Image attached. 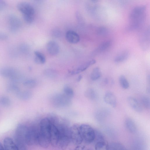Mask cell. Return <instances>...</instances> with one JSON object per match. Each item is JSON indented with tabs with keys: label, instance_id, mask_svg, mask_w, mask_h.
I'll return each mask as SVG.
<instances>
[{
	"label": "cell",
	"instance_id": "6da1fadb",
	"mask_svg": "<svg viewBox=\"0 0 150 150\" xmlns=\"http://www.w3.org/2000/svg\"><path fill=\"white\" fill-rule=\"evenodd\" d=\"M57 127L59 132V138L57 147L62 150L65 149L71 142L69 123L66 120L56 116L51 122Z\"/></svg>",
	"mask_w": 150,
	"mask_h": 150
},
{
	"label": "cell",
	"instance_id": "7a4b0ae2",
	"mask_svg": "<svg viewBox=\"0 0 150 150\" xmlns=\"http://www.w3.org/2000/svg\"><path fill=\"white\" fill-rule=\"evenodd\" d=\"M51 125V122L48 117L42 119L40 122L38 144L43 148H47L50 144Z\"/></svg>",
	"mask_w": 150,
	"mask_h": 150
},
{
	"label": "cell",
	"instance_id": "3957f363",
	"mask_svg": "<svg viewBox=\"0 0 150 150\" xmlns=\"http://www.w3.org/2000/svg\"><path fill=\"white\" fill-rule=\"evenodd\" d=\"M28 128V126L22 124H19L16 127L14 141L19 150H28L26 140Z\"/></svg>",
	"mask_w": 150,
	"mask_h": 150
},
{
	"label": "cell",
	"instance_id": "277c9868",
	"mask_svg": "<svg viewBox=\"0 0 150 150\" xmlns=\"http://www.w3.org/2000/svg\"><path fill=\"white\" fill-rule=\"evenodd\" d=\"M146 7L144 5L137 6L132 11L130 15V19L132 23L131 26L136 28L143 20Z\"/></svg>",
	"mask_w": 150,
	"mask_h": 150
},
{
	"label": "cell",
	"instance_id": "5b68a950",
	"mask_svg": "<svg viewBox=\"0 0 150 150\" xmlns=\"http://www.w3.org/2000/svg\"><path fill=\"white\" fill-rule=\"evenodd\" d=\"M80 129L83 141L90 143L94 140L96 137V131L91 126L82 124L80 125Z\"/></svg>",
	"mask_w": 150,
	"mask_h": 150
},
{
	"label": "cell",
	"instance_id": "8992f818",
	"mask_svg": "<svg viewBox=\"0 0 150 150\" xmlns=\"http://www.w3.org/2000/svg\"><path fill=\"white\" fill-rule=\"evenodd\" d=\"M39 127L35 125L28 127L26 136L27 144L35 145L38 144Z\"/></svg>",
	"mask_w": 150,
	"mask_h": 150
},
{
	"label": "cell",
	"instance_id": "52a82bcc",
	"mask_svg": "<svg viewBox=\"0 0 150 150\" xmlns=\"http://www.w3.org/2000/svg\"><path fill=\"white\" fill-rule=\"evenodd\" d=\"M52 104L54 106L59 108L69 106L71 103L70 98L64 94H58L54 95L52 99Z\"/></svg>",
	"mask_w": 150,
	"mask_h": 150
},
{
	"label": "cell",
	"instance_id": "ba28073f",
	"mask_svg": "<svg viewBox=\"0 0 150 150\" xmlns=\"http://www.w3.org/2000/svg\"><path fill=\"white\" fill-rule=\"evenodd\" d=\"M70 134L71 141L74 144L80 145L83 141L80 129V125L75 124L70 127Z\"/></svg>",
	"mask_w": 150,
	"mask_h": 150
},
{
	"label": "cell",
	"instance_id": "9c48e42d",
	"mask_svg": "<svg viewBox=\"0 0 150 150\" xmlns=\"http://www.w3.org/2000/svg\"><path fill=\"white\" fill-rule=\"evenodd\" d=\"M17 7L23 15L34 16V9L30 3L25 2H21L18 4Z\"/></svg>",
	"mask_w": 150,
	"mask_h": 150
},
{
	"label": "cell",
	"instance_id": "30bf717a",
	"mask_svg": "<svg viewBox=\"0 0 150 150\" xmlns=\"http://www.w3.org/2000/svg\"><path fill=\"white\" fill-rule=\"evenodd\" d=\"M51 122L50 144L52 146L56 147L57 146L59 140V132L57 126Z\"/></svg>",
	"mask_w": 150,
	"mask_h": 150
},
{
	"label": "cell",
	"instance_id": "8fae6325",
	"mask_svg": "<svg viewBox=\"0 0 150 150\" xmlns=\"http://www.w3.org/2000/svg\"><path fill=\"white\" fill-rule=\"evenodd\" d=\"M9 28L11 31L15 32L20 28L21 22L19 19L14 15H10L8 18Z\"/></svg>",
	"mask_w": 150,
	"mask_h": 150
},
{
	"label": "cell",
	"instance_id": "7c38bea8",
	"mask_svg": "<svg viewBox=\"0 0 150 150\" xmlns=\"http://www.w3.org/2000/svg\"><path fill=\"white\" fill-rule=\"evenodd\" d=\"M46 49L48 53L51 55L54 56L57 55L59 51V47L55 42L51 41L46 45Z\"/></svg>",
	"mask_w": 150,
	"mask_h": 150
},
{
	"label": "cell",
	"instance_id": "4fadbf2b",
	"mask_svg": "<svg viewBox=\"0 0 150 150\" xmlns=\"http://www.w3.org/2000/svg\"><path fill=\"white\" fill-rule=\"evenodd\" d=\"M96 62V61L94 59L90 60L80 66L77 68L71 71L70 72V73L71 74L74 75L80 73L86 70L91 65L95 64Z\"/></svg>",
	"mask_w": 150,
	"mask_h": 150
},
{
	"label": "cell",
	"instance_id": "5bb4252c",
	"mask_svg": "<svg viewBox=\"0 0 150 150\" xmlns=\"http://www.w3.org/2000/svg\"><path fill=\"white\" fill-rule=\"evenodd\" d=\"M127 102L130 107L135 111L141 112L142 110V108L140 103L135 98L129 97L127 98Z\"/></svg>",
	"mask_w": 150,
	"mask_h": 150
},
{
	"label": "cell",
	"instance_id": "9a60e30c",
	"mask_svg": "<svg viewBox=\"0 0 150 150\" xmlns=\"http://www.w3.org/2000/svg\"><path fill=\"white\" fill-rule=\"evenodd\" d=\"M104 100L105 102L111 106L115 108L117 105V99L115 95L112 92H108L104 96Z\"/></svg>",
	"mask_w": 150,
	"mask_h": 150
},
{
	"label": "cell",
	"instance_id": "2e32d148",
	"mask_svg": "<svg viewBox=\"0 0 150 150\" xmlns=\"http://www.w3.org/2000/svg\"><path fill=\"white\" fill-rule=\"evenodd\" d=\"M66 38L68 42L72 44L76 43L80 40L78 34L75 31L71 30L67 32Z\"/></svg>",
	"mask_w": 150,
	"mask_h": 150
},
{
	"label": "cell",
	"instance_id": "e0dca14e",
	"mask_svg": "<svg viewBox=\"0 0 150 150\" xmlns=\"http://www.w3.org/2000/svg\"><path fill=\"white\" fill-rule=\"evenodd\" d=\"M3 145L5 150H19L14 140L9 137L4 139Z\"/></svg>",
	"mask_w": 150,
	"mask_h": 150
},
{
	"label": "cell",
	"instance_id": "ac0fdd59",
	"mask_svg": "<svg viewBox=\"0 0 150 150\" xmlns=\"http://www.w3.org/2000/svg\"><path fill=\"white\" fill-rule=\"evenodd\" d=\"M125 124L127 130L131 133L134 134L137 131L136 124L131 119L129 118H126L125 120Z\"/></svg>",
	"mask_w": 150,
	"mask_h": 150
},
{
	"label": "cell",
	"instance_id": "d6986e66",
	"mask_svg": "<svg viewBox=\"0 0 150 150\" xmlns=\"http://www.w3.org/2000/svg\"><path fill=\"white\" fill-rule=\"evenodd\" d=\"M14 69L12 68L5 67L0 69V75L5 77H12L16 74Z\"/></svg>",
	"mask_w": 150,
	"mask_h": 150
},
{
	"label": "cell",
	"instance_id": "ffe728a7",
	"mask_svg": "<svg viewBox=\"0 0 150 150\" xmlns=\"http://www.w3.org/2000/svg\"><path fill=\"white\" fill-rule=\"evenodd\" d=\"M129 52L128 51H124L118 54L115 58L114 61L116 63H120L125 60L128 57Z\"/></svg>",
	"mask_w": 150,
	"mask_h": 150
},
{
	"label": "cell",
	"instance_id": "44dd1931",
	"mask_svg": "<svg viewBox=\"0 0 150 150\" xmlns=\"http://www.w3.org/2000/svg\"><path fill=\"white\" fill-rule=\"evenodd\" d=\"M35 57L34 60L38 64H44L46 61V58L44 55L41 52L36 51L34 52Z\"/></svg>",
	"mask_w": 150,
	"mask_h": 150
},
{
	"label": "cell",
	"instance_id": "7402d4cb",
	"mask_svg": "<svg viewBox=\"0 0 150 150\" xmlns=\"http://www.w3.org/2000/svg\"><path fill=\"white\" fill-rule=\"evenodd\" d=\"M95 150H110L108 145L103 140L97 142L95 146Z\"/></svg>",
	"mask_w": 150,
	"mask_h": 150
},
{
	"label": "cell",
	"instance_id": "603a6c76",
	"mask_svg": "<svg viewBox=\"0 0 150 150\" xmlns=\"http://www.w3.org/2000/svg\"><path fill=\"white\" fill-rule=\"evenodd\" d=\"M16 95L19 99L26 100L29 99L31 98L32 93L30 91L27 90L20 91Z\"/></svg>",
	"mask_w": 150,
	"mask_h": 150
},
{
	"label": "cell",
	"instance_id": "cb8c5ba5",
	"mask_svg": "<svg viewBox=\"0 0 150 150\" xmlns=\"http://www.w3.org/2000/svg\"><path fill=\"white\" fill-rule=\"evenodd\" d=\"M101 76V73L100 68L96 67L92 71L91 74V78L92 80L96 81L99 79Z\"/></svg>",
	"mask_w": 150,
	"mask_h": 150
},
{
	"label": "cell",
	"instance_id": "d4e9b609",
	"mask_svg": "<svg viewBox=\"0 0 150 150\" xmlns=\"http://www.w3.org/2000/svg\"><path fill=\"white\" fill-rule=\"evenodd\" d=\"M84 94L86 98L91 100L95 99L97 96L95 91L91 88L87 89L85 91Z\"/></svg>",
	"mask_w": 150,
	"mask_h": 150
},
{
	"label": "cell",
	"instance_id": "484cf974",
	"mask_svg": "<svg viewBox=\"0 0 150 150\" xmlns=\"http://www.w3.org/2000/svg\"><path fill=\"white\" fill-rule=\"evenodd\" d=\"M119 81L121 86L122 88L127 89L129 88V82L124 76L122 75L120 76Z\"/></svg>",
	"mask_w": 150,
	"mask_h": 150
},
{
	"label": "cell",
	"instance_id": "4316f807",
	"mask_svg": "<svg viewBox=\"0 0 150 150\" xmlns=\"http://www.w3.org/2000/svg\"><path fill=\"white\" fill-rule=\"evenodd\" d=\"M6 90L8 93L15 94L16 95L20 91L19 87L14 84H10L8 86Z\"/></svg>",
	"mask_w": 150,
	"mask_h": 150
},
{
	"label": "cell",
	"instance_id": "83f0119b",
	"mask_svg": "<svg viewBox=\"0 0 150 150\" xmlns=\"http://www.w3.org/2000/svg\"><path fill=\"white\" fill-rule=\"evenodd\" d=\"M64 94L68 98H71L73 97L74 95V92L73 90L68 86H65L63 88Z\"/></svg>",
	"mask_w": 150,
	"mask_h": 150
},
{
	"label": "cell",
	"instance_id": "f1b7e54d",
	"mask_svg": "<svg viewBox=\"0 0 150 150\" xmlns=\"http://www.w3.org/2000/svg\"><path fill=\"white\" fill-rule=\"evenodd\" d=\"M23 85L28 88L34 87L36 85V82L34 79H32L25 80L23 82Z\"/></svg>",
	"mask_w": 150,
	"mask_h": 150
},
{
	"label": "cell",
	"instance_id": "f546056e",
	"mask_svg": "<svg viewBox=\"0 0 150 150\" xmlns=\"http://www.w3.org/2000/svg\"><path fill=\"white\" fill-rule=\"evenodd\" d=\"M111 44L110 41H107L104 42L99 45L97 50L98 52L103 51L108 48Z\"/></svg>",
	"mask_w": 150,
	"mask_h": 150
},
{
	"label": "cell",
	"instance_id": "4dcf8cb0",
	"mask_svg": "<svg viewBox=\"0 0 150 150\" xmlns=\"http://www.w3.org/2000/svg\"><path fill=\"white\" fill-rule=\"evenodd\" d=\"M142 104L144 107L147 109L150 108V100L149 98L147 96H143L141 98Z\"/></svg>",
	"mask_w": 150,
	"mask_h": 150
},
{
	"label": "cell",
	"instance_id": "1f68e13d",
	"mask_svg": "<svg viewBox=\"0 0 150 150\" xmlns=\"http://www.w3.org/2000/svg\"><path fill=\"white\" fill-rule=\"evenodd\" d=\"M0 104L4 106H8L11 104L9 98L5 96H3L0 98Z\"/></svg>",
	"mask_w": 150,
	"mask_h": 150
},
{
	"label": "cell",
	"instance_id": "d6a6232c",
	"mask_svg": "<svg viewBox=\"0 0 150 150\" xmlns=\"http://www.w3.org/2000/svg\"><path fill=\"white\" fill-rule=\"evenodd\" d=\"M106 111L103 110H98L96 114V118L98 120H100L103 118L107 115Z\"/></svg>",
	"mask_w": 150,
	"mask_h": 150
},
{
	"label": "cell",
	"instance_id": "836d02e7",
	"mask_svg": "<svg viewBox=\"0 0 150 150\" xmlns=\"http://www.w3.org/2000/svg\"><path fill=\"white\" fill-rule=\"evenodd\" d=\"M45 74L48 77L53 78L56 75V73L52 70H47L45 71Z\"/></svg>",
	"mask_w": 150,
	"mask_h": 150
},
{
	"label": "cell",
	"instance_id": "e575fe53",
	"mask_svg": "<svg viewBox=\"0 0 150 150\" xmlns=\"http://www.w3.org/2000/svg\"><path fill=\"white\" fill-rule=\"evenodd\" d=\"M108 30L103 27L100 28L98 30V33L100 35H104L108 33Z\"/></svg>",
	"mask_w": 150,
	"mask_h": 150
},
{
	"label": "cell",
	"instance_id": "d590c367",
	"mask_svg": "<svg viewBox=\"0 0 150 150\" xmlns=\"http://www.w3.org/2000/svg\"><path fill=\"white\" fill-rule=\"evenodd\" d=\"M8 37V35L6 33L0 31V40H6Z\"/></svg>",
	"mask_w": 150,
	"mask_h": 150
},
{
	"label": "cell",
	"instance_id": "8d00e7d4",
	"mask_svg": "<svg viewBox=\"0 0 150 150\" xmlns=\"http://www.w3.org/2000/svg\"><path fill=\"white\" fill-rule=\"evenodd\" d=\"M6 3L3 0H0V11L2 10L5 7Z\"/></svg>",
	"mask_w": 150,
	"mask_h": 150
},
{
	"label": "cell",
	"instance_id": "74e56055",
	"mask_svg": "<svg viewBox=\"0 0 150 150\" xmlns=\"http://www.w3.org/2000/svg\"><path fill=\"white\" fill-rule=\"evenodd\" d=\"M74 150H86L85 146L82 145H79L76 147Z\"/></svg>",
	"mask_w": 150,
	"mask_h": 150
},
{
	"label": "cell",
	"instance_id": "f35d334b",
	"mask_svg": "<svg viewBox=\"0 0 150 150\" xmlns=\"http://www.w3.org/2000/svg\"><path fill=\"white\" fill-rule=\"evenodd\" d=\"M52 33L53 34V35L57 37L58 36L60 35V32L57 30H54Z\"/></svg>",
	"mask_w": 150,
	"mask_h": 150
},
{
	"label": "cell",
	"instance_id": "ab89813d",
	"mask_svg": "<svg viewBox=\"0 0 150 150\" xmlns=\"http://www.w3.org/2000/svg\"><path fill=\"white\" fill-rule=\"evenodd\" d=\"M0 150H5L4 145L0 142Z\"/></svg>",
	"mask_w": 150,
	"mask_h": 150
},
{
	"label": "cell",
	"instance_id": "60d3db41",
	"mask_svg": "<svg viewBox=\"0 0 150 150\" xmlns=\"http://www.w3.org/2000/svg\"><path fill=\"white\" fill-rule=\"evenodd\" d=\"M82 78V76L81 75H79L78 76V77L77 79V81H80V80Z\"/></svg>",
	"mask_w": 150,
	"mask_h": 150
},
{
	"label": "cell",
	"instance_id": "b9f144b4",
	"mask_svg": "<svg viewBox=\"0 0 150 150\" xmlns=\"http://www.w3.org/2000/svg\"><path fill=\"white\" fill-rule=\"evenodd\" d=\"M88 150H92V149H88Z\"/></svg>",
	"mask_w": 150,
	"mask_h": 150
}]
</instances>
